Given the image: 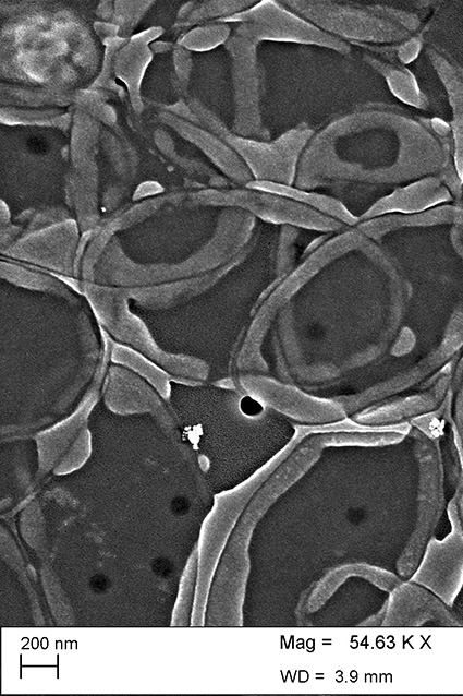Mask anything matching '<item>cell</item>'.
<instances>
[{
  "label": "cell",
  "mask_w": 463,
  "mask_h": 696,
  "mask_svg": "<svg viewBox=\"0 0 463 696\" xmlns=\"http://www.w3.org/2000/svg\"><path fill=\"white\" fill-rule=\"evenodd\" d=\"M386 624L409 626H460L450 607L429 589L401 583L390 601Z\"/></svg>",
  "instance_id": "cell-4"
},
{
  "label": "cell",
  "mask_w": 463,
  "mask_h": 696,
  "mask_svg": "<svg viewBox=\"0 0 463 696\" xmlns=\"http://www.w3.org/2000/svg\"><path fill=\"white\" fill-rule=\"evenodd\" d=\"M289 274L272 337L298 385L346 412L382 407L430 384L463 348V239L362 221L319 239Z\"/></svg>",
  "instance_id": "cell-1"
},
{
  "label": "cell",
  "mask_w": 463,
  "mask_h": 696,
  "mask_svg": "<svg viewBox=\"0 0 463 696\" xmlns=\"http://www.w3.org/2000/svg\"><path fill=\"white\" fill-rule=\"evenodd\" d=\"M461 202L463 204V183H462V194H461Z\"/></svg>",
  "instance_id": "cell-6"
},
{
  "label": "cell",
  "mask_w": 463,
  "mask_h": 696,
  "mask_svg": "<svg viewBox=\"0 0 463 696\" xmlns=\"http://www.w3.org/2000/svg\"><path fill=\"white\" fill-rule=\"evenodd\" d=\"M223 385L172 384L170 409L198 456L223 449L241 457L252 478L289 449L302 428L257 395Z\"/></svg>",
  "instance_id": "cell-2"
},
{
  "label": "cell",
  "mask_w": 463,
  "mask_h": 696,
  "mask_svg": "<svg viewBox=\"0 0 463 696\" xmlns=\"http://www.w3.org/2000/svg\"><path fill=\"white\" fill-rule=\"evenodd\" d=\"M454 527V526H453ZM412 581L429 589L451 607L463 585V532L454 527L442 541L429 539Z\"/></svg>",
  "instance_id": "cell-3"
},
{
  "label": "cell",
  "mask_w": 463,
  "mask_h": 696,
  "mask_svg": "<svg viewBox=\"0 0 463 696\" xmlns=\"http://www.w3.org/2000/svg\"><path fill=\"white\" fill-rule=\"evenodd\" d=\"M452 613L456 617L460 626H463V585L450 607Z\"/></svg>",
  "instance_id": "cell-5"
}]
</instances>
